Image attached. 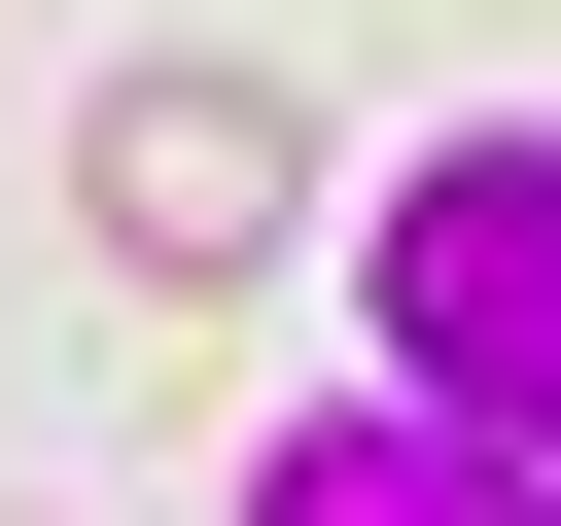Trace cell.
<instances>
[{
	"label": "cell",
	"mask_w": 561,
	"mask_h": 526,
	"mask_svg": "<svg viewBox=\"0 0 561 526\" xmlns=\"http://www.w3.org/2000/svg\"><path fill=\"white\" fill-rule=\"evenodd\" d=\"M245 526H561V456H491V421H421V386H316V421L245 456Z\"/></svg>",
	"instance_id": "3957f363"
},
{
	"label": "cell",
	"mask_w": 561,
	"mask_h": 526,
	"mask_svg": "<svg viewBox=\"0 0 561 526\" xmlns=\"http://www.w3.org/2000/svg\"><path fill=\"white\" fill-rule=\"evenodd\" d=\"M70 245H105V281H280V245H316V70L140 35V70L70 105Z\"/></svg>",
	"instance_id": "7a4b0ae2"
},
{
	"label": "cell",
	"mask_w": 561,
	"mask_h": 526,
	"mask_svg": "<svg viewBox=\"0 0 561 526\" xmlns=\"http://www.w3.org/2000/svg\"><path fill=\"white\" fill-rule=\"evenodd\" d=\"M351 351H386L421 421L561 456V140H421V175L351 210Z\"/></svg>",
	"instance_id": "6da1fadb"
}]
</instances>
